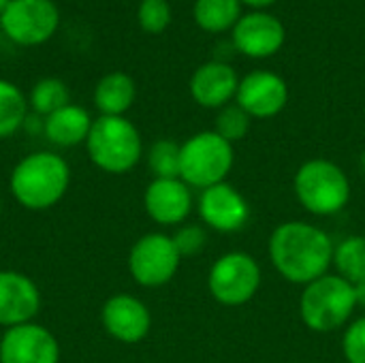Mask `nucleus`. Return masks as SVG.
Here are the masks:
<instances>
[{
    "mask_svg": "<svg viewBox=\"0 0 365 363\" xmlns=\"http://www.w3.org/2000/svg\"><path fill=\"white\" fill-rule=\"evenodd\" d=\"M274 267L295 285H310L325 276L334 261V244L325 231L308 223H284L269 240Z\"/></svg>",
    "mask_w": 365,
    "mask_h": 363,
    "instance_id": "nucleus-1",
    "label": "nucleus"
},
{
    "mask_svg": "<svg viewBox=\"0 0 365 363\" xmlns=\"http://www.w3.org/2000/svg\"><path fill=\"white\" fill-rule=\"evenodd\" d=\"M71 184V167L56 152H32L24 156L9 175L13 199L30 212H45L58 205Z\"/></svg>",
    "mask_w": 365,
    "mask_h": 363,
    "instance_id": "nucleus-2",
    "label": "nucleus"
},
{
    "mask_svg": "<svg viewBox=\"0 0 365 363\" xmlns=\"http://www.w3.org/2000/svg\"><path fill=\"white\" fill-rule=\"evenodd\" d=\"M86 150L94 167L105 173H128L143 154L137 126L124 116H98L86 139Z\"/></svg>",
    "mask_w": 365,
    "mask_h": 363,
    "instance_id": "nucleus-3",
    "label": "nucleus"
},
{
    "mask_svg": "<svg viewBox=\"0 0 365 363\" xmlns=\"http://www.w3.org/2000/svg\"><path fill=\"white\" fill-rule=\"evenodd\" d=\"M355 306V287L342 276L327 274L310 282L299 302L302 319L314 332H334L342 327L353 315Z\"/></svg>",
    "mask_w": 365,
    "mask_h": 363,
    "instance_id": "nucleus-4",
    "label": "nucleus"
},
{
    "mask_svg": "<svg viewBox=\"0 0 365 363\" xmlns=\"http://www.w3.org/2000/svg\"><path fill=\"white\" fill-rule=\"evenodd\" d=\"M295 193L302 205L319 216L340 212L351 197L346 173L331 160H308L295 175Z\"/></svg>",
    "mask_w": 365,
    "mask_h": 363,
    "instance_id": "nucleus-5",
    "label": "nucleus"
},
{
    "mask_svg": "<svg viewBox=\"0 0 365 363\" xmlns=\"http://www.w3.org/2000/svg\"><path fill=\"white\" fill-rule=\"evenodd\" d=\"M233 167V148L216 131L197 133L182 143L180 180L188 186L210 188L220 184Z\"/></svg>",
    "mask_w": 365,
    "mask_h": 363,
    "instance_id": "nucleus-6",
    "label": "nucleus"
},
{
    "mask_svg": "<svg viewBox=\"0 0 365 363\" xmlns=\"http://www.w3.org/2000/svg\"><path fill=\"white\" fill-rule=\"evenodd\" d=\"M60 26V11L53 0H11L0 15L2 32L21 47L47 43Z\"/></svg>",
    "mask_w": 365,
    "mask_h": 363,
    "instance_id": "nucleus-7",
    "label": "nucleus"
},
{
    "mask_svg": "<svg viewBox=\"0 0 365 363\" xmlns=\"http://www.w3.org/2000/svg\"><path fill=\"white\" fill-rule=\"evenodd\" d=\"M180 261L182 257L173 237L165 233H148L133 244L128 252V272L137 285L154 289L167 285L175 276Z\"/></svg>",
    "mask_w": 365,
    "mask_h": 363,
    "instance_id": "nucleus-8",
    "label": "nucleus"
},
{
    "mask_svg": "<svg viewBox=\"0 0 365 363\" xmlns=\"http://www.w3.org/2000/svg\"><path fill=\"white\" fill-rule=\"evenodd\" d=\"M210 291L225 306H242L255 297L261 285L259 263L246 252L222 255L210 272Z\"/></svg>",
    "mask_w": 365,
    "mask_h": 363,
    "instance_id": "nucleus-9",
    "label": "nucleus"
},
{
    "mask_svg": "<svg viewBox=\"0 0 365 363\" xmlns=\"http://www.w3.org/2000/svg\"><path fill=\"white\" fill-rule=\"evenodd\" d=\"M0 363H60V344L34 321L9 327L0 336Z\"/></svg>",
    "mask_w": 365,
    "mask_h": 363,
    "instance_id": "nucleus-10",
    "label": "nucleus"
},
{
    "mask_svg": "<svg viewBox=\"0 0 365 363\" xmlns=\"http://www.w3.org/2000/svg\"><path fill=\"white\" fill-rule=\"evenodd\" d=\"M101 323L113 340L122 344H137L150 334L152 317L148 306L139 297L118 293L103 304Z\"/></svg>",
    "mask_w": 365,
    "mask_h": 363,
    "instance_id": "nucleus-11",
    "label": "nucleus"
},
{
    "mask_svg": "<svg viewBox=\"0 0 365 363\" xmlns=\"http://www.w3.org/2000/svg\"><path fill=\"white\" fill-rule=\"evenodd\" d=\"M41 310V291L34 280L15 270H0V327L32 323Z\"/></svg>",
    "mask_w": 365,
    "mask_h": 363,
    "instance_id": "nucleus-12",
    "label": "nucleus"
},
{
    "mask_svg": "<svg viewBox=\"0 0 365 363\" xmlns=\"http://www.w3.org/2000/svg\"><path fill=\"white\" fill-rule=\"evenodd\" d=\"M235 96L237 105L250 118H274L284 109L289 88L284 79L272 71H252L240 81Z\"/></svg>",
    "mask_w": 365,
    "mask_h": 363,
    "instance_id": "nucleus-13",
    "label": "nucleus"
},
{
    "mask_svg": "<svg viewBox=\"0 0 365 363\" xmlns=\"http://www.w3.org/2000/svg\"><path fill=\"white\" fill-rule=\"evenodd\" d=\"M284 45V26L278 17L255 11L233 28V47L250 58H269Z\"/></svg>",
    "mask_w": 365,
    "mask_h": 363,
    "instance_id": "nucleus-14",
    "label": "nucleus"
},
{
    "mask_svg": "<svg viewBox=\"0 0 365 363\" xmlns=\"http://www.w3.org/2000/svg\"><path fill=\"white\" fill-rule=\"evenodd\" d=\"M199 214L216 231L233 233L240 231L250 216V208L246 199L229 184L220 182L203 190L199 199Z\"/></svg>",
    "mask_w": 365,
    "mask_h": 363,
    "instance_id": "nucleus-15",
    "label": "nucleus"
},
{
    "mask_svg": "<svg viewBox=\"0 0 365 363\" xmlns=\"http://www.w3.org/2000/svg\"><path fill=\"white\" fill-rule=\"evenodd\" d=\"M143 208L158 225H180L192 210V195L188 184L180 178L152 180L143 195Z\"/></svg>",
    "mask_w": 365,
    "mask_h": 363,
    "instance_id": "nucleus-16",
    "label": "nucleus"
},
{
    "mask_svg": "<svg viewBox=\"0 0 365 363\" xmlns=\"http://www.w3.org/2000/svg\"><path fill=\"white\" fill-rule=\"evenodd\" d=\"M240 79L235 71L220 62H207L195 71L190 77V94L201 107H225L237 94Z\"/></svg>",
    "mask_w": 365,
    "mask_h": 363,
    "instance_id": "nucleus-17",
    "label": "nucleus"
},
{
    "mask_svg": "<svg viewBox=\"0 0 365 363\" xmlns=\"http://www.w3.org/2000/svg\"><path fill=\"white\" fill-rule=\"evenodd\" d=\"M92 122L94 120L90 118V113L83 107L68 103L66 107L53 111L51 116H47L43 120V133L53 145L75 148V145L86 143Z\"/></svg>",
    "mask_w": 365,
    "mask_h": 363,
    "instance_id": "nucleus-18",
    "label": "nucleus"
},
{
    "mask_svg": "<svg viewBox=\"0 0 365 363\" xmlns=\"http://www.w3.org/2000/svg\"><path fill=\"white\" fill-rule=\"evenodd\" d=\"M92 98L101 116H124L137 98L135 79L122 71L107 73L98 79Z\"/></svg>",
    "mask_w": 365,
    "mask_h": 363,
    "instance_id": "nucleus-19",
    "label": "nucleus"
},
{
    "mask_svg": "<svg viewBox=\"0 0 365 363\" xmlns=\"http://www.w3.org/2000/svg\"><path fill=\"white\" fill-rule=\"evenodd\" d=\"M28 96L9 79H0V139L15 135L28 120Z\"/></svg>",
    "mask_w": 365,
    "mask_h": 363,
    "instance_id": "nucleus-20",
    "label": "nucleus"
},
{
    "mask_svg": "<svg viewBox=\"0 0 365 363\" xmlns=\"http://www.w3.org/2000/svg\"><path fill=\"white\" fill-rule=\"evenodd\" d=\"M240 0H197L195 21L205 32H225L240 21Z\"/></svg>",
    "mask_w": 365,
    "mask_h": 363,
    "instance_id": "nucleus-21",
    "label": "nucleus"
},
{
    "mask_svg": "<svg viewBox=\"0 0 365 363\" xmlns=\"http://www.w3.org/2000/svg\"><path fill=\"white\" fill-rule=\"evenodd\" d=\"M71 103V92H68V86L58 79V77H43L38 79L30 94H28V105L32 107V111L36 116H51L53 111L66 107Z\"/></svg>",
    "mask_w": 365,
    "mask_h": 363,
    "instance_id": "nucleus-22",
    "label": "nucleus"
},
{
    "mask_svg": "<svg viewBox=\"0 0 365 363\" xmlns=\"http://www.w3.org/2000/svg\"><path fill=\"white\" fill-rule=\"evenodd\" d=\"M334 263L344 280L353 287L365 280V237L351 235L334 248Z\"/></svg>",
    "mask_w": 365,
    "mask_h": 363,
    "instance_id": "nucleus-23",
    "label": "nucleus"
},
{
    "mask_svg": "<svg viewBox=\"0 0 365 363\" xmlns=\"http://www.w3.org/2000/svg\"><path fill=\"white\" fill-rule=\"evenodd\" d=\"M182 145L171 139H158L148 150V167L154 173V180H173L180 178Z\"/></svg>",
    "mask_w": 365,
    "mask_h": 363,
    "instance_id": "nucleus-24",
    "label": "nucleus"
},
{
    "mask_svg": "<svg viewBox=\"0 0 365 363\" xmlns=\"http://www.w3.org/2000/svg\"><path fill=\"white\" fill-rule=\"evenodd\" d=\"M250 128V116L240 105H225L216 118V133L229 143L240 141Z\"/></svg>",
    "mask_w": 365,
    "mask_h": 363,
    "instance_id": "nucleus-25",
    "label": "nucleus"
},
{
    "mask_svg": "<svg viewBox=\"0 0 365 363\" xmlns=\"http://www.w3.org/2000/svg\"><path fill=\"white\" fill-rule=\"evenodd\" d=\"M139 26L150 34H160L171 24V6L167 0H141L137 9Z\"/></svg>",
    "mask_w": 365,
    "mask_h": 363,
    "instance_id": "nucleus-26",
    "label": "nucleus"
},
{
    "mask_svg": "<svg viewBox=\"0 0 365 363\" xmlns=\"http://www.w3.org/2000/svg\"><path fill=\"white\" fill-rule=\"evenodd\" d=\"M205 242H207V235L201 227L197 225H188V227H182L178 229V233L173 235V244L180 252V257H192V255H199L203 248H205Z\"/></svg>",
    "mask_w": 365,
    "mask_h": 363,
    "instance_id": "nucleus-27",
    "label": "nucleus"
},
{
    "mask_svg": "<svg viewBox=\"0 0 365 363\" xmlns=\"http://www.w3.org/2000/svg\"><path fill=\"white\" fill-rule=\"evenodd\" d=\"M344 357L349 363H365V319L355 321L344 334Z\"/></svg>",
    "mask_w": 365,
    "mask_h": 363,
    "instance_id": "nucleus-28",
    "label": "nucleus"
},
{
    "mask_svg": "<svg viewBox=\"0 0 365 363\" xmlns=\"http://www.w3.org/2000/svg\"><path fill=\"white\" fill-rule=\"evenodd\" d=\"M240 2H246L248 6H255V9H263V6L274 4L276 0H240Z\"/></svg>",
    "mask_w": 365,
    "mask_h": 363,
    "instance_id": "nucleus-29",
    "label": "nucleus"
},
{
    "mask_svg": "<svg viewBox=\"0 0 365 363\" xmlns=\"http://www.w3.org/2000/svg\"><path fill=\"white\" fill-rule=\"evenodd\" d=\"M355 293H357V304H361L365 308V280L359 282V285H355Z\"/></svg>",
    "mask_w": 365,
    "mask_h": 363,
    "instance_id": "nucleus-30",
    "label": "nucleus"
},
{
    "mask_svg": "<svg viewBox=\"0 0 365 363\" xmlns=\"http://www.w3.org/2000/svg\"><path fill=\"white\" fill-rule=\"evenodd\" d=\"M9 2H11V0H0V15H2L4 11H6V6H9Z\"/></svg>",
    "mask_w": 365,
    "mask_h": 363,
    "instance_id": "nucleus-31",
    "label": "nucleus"
},
{
    "mask_svg": "<svg viewBox=\"0 0 365 363\" xmlns=\"http://www.w3.org/2000/svg\"><path fill=\"white\" fill-rule=\"evenodd\" d=\"M0 210H2V203H0Z\"/></svg>",
    "mask_w": 365,
    "mask_h": 363,
    "instance_id": "nucleus-32",
    "label": "nucleus"
}]
</instances>
